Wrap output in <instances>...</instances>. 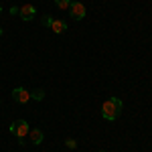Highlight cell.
<instances>
[{
	"instance_id": "6da1fadb",
	"label": "cell",
	"mask_w": 152,
	"mask_h": 152,
	"mask_svg": "<svg viewBox=\"0 0 152 152\" xmlns=\"http://www.w3.org/2000/svg\"><path fill=\"white\" fill-rule=\"evenodd\" d=\"M120 114H122V102L118 97H110L107 102H104V105H102V116L105 120L114 122L116 118H120Z\"/></svg>"
},
{
	"instance_id": "7a4b0ae2",
	"label": "cell",
	"mask_w": 152,
	"mask_h": 152,
	"mask_svg": "<svg viewBox=\"0 0 152 152\" xmlns=\"http://www.w3.org/2000/svg\"><path fill=\"white\" fill-rule=\"evenodd\" d=\"M10 132L18 138V142L20 144H24V138L28 136V132H31V128H28V122L26 120H16V122H12V126H10Z\"/></svg>"
},
{
	"instance_id": "3957f363",
	"label": "cell",
	"mask_w": 152,
	"mask_h": 152,
	"mask_svg": "<svg viewBox=\"0 0 152 152\" xmlns=\"http://www.w3.org/2000/svg\"><path fill=\"white\" fill-rule=\"evenodd\" d=\"M12 97H14V102H18V104H26V102L31 99V91H26L24 87H14V89H12Z\"/></svg>"
},
{
	"instance_id": "277c9868",
	"label": "cell",
	"mask_w": 152,
	"mask_h": 152,
	"mask_svg": "<svg viewBox=\"0 0 152 152\" xmlns=\"http://www.w3.org/2000/svg\"><path fill=\"white\" fill-rule=\"evenodd\" d=\"M69 12H71V16H73L75 20H81L83 16H85V6H83L81 2H71Z\"/></svg>"
},
{
	"instance_id": "5b68a950",
	"label": "cell",
	"mask_w": 152,
	"mask_h": 152,
	"mask_svg": "<svg viewBox=\"0 0 152 152\" xmlns=\"http://www.w3.org/2000/svg\"><path fill=\"white\" fill-rule=\"evenodd\" d=\"M18 14H20V18L23 20H33L37 14V8L33 6V4H24V6H20L18 8Z\"/></svg>"
},
{
	"instance_id": "8992f818",
	"label": "cell",
	"mask_w": 152,
	"mask_h": 152,
	"mask_svg": "<svg viewBox=\"0 0 152 152\" xmlns=\"http://www.w3.org/2000/svg\"><path fill=\"white\" fill-rule=\"evenodd\" d=\"M28 138H31L33 144L39 146V144L43 142V138H45V134H43V130H31V132H28Z\"/></svg>"
},
{
	"instance_id": "52a82bcc",
	"label": "cell",
	"mask_w": 152,
	"mask_h": 152,
	"mask_svg": "<svg viewBox=\"0 0 152 152\" xmlns=\"http://www.w3.org/2000/svg\"><path fill=\"white\" fill-rule=\"evenodd\" d=\"M51 28H53V33H57V35H63V33L67 31V24H65V20H61V18H57V20H53V24H51Z\"/></svg>"
},
{
	"instance_id": "ba28073f",
	"label": "cell",
	"mask_w": 152,
	"mask_h": 152,
	"mask_svg": "<svg viewBox=\"0 0 152 152\" xmlns=\"http://www.w3.org/2000/svg\"><path fill=\"white\" fill-rule=\"evenodd\" d=\"M55 4H57V8L65 10V8H69V6H71V0H55Z\"/></svg>"
},
{
	"instance_id": "9c48e42d",
	"label": "cell",
	"mask_w": 152,
	"mask_h": 152,
	"mask_svg": "<svg viewBox=\"0 0 152 152\" xmlns=\"http://www.w3.org/2000/svg\"><path fill=\"white\" fill-rule=\"evenodd\" d=\"M31 97H33V99H39V102H41V99L45 97V91H43V89H35V91L31 94Z\"/></svg>"
},
{
	"instance_id": "30bf717a",
	"label": "cell",
	"mask_w": 152,
	"mask_h": 152,
	"mask_svg": "<svg viewBox=\"0 0 152 152\" xmlns=\"http://www.w3.org/2000/svg\"><path fill=\"white\" fill-rule=\"evenodd\" d=\"M65 146H67V148H75V146H77V142L73 140V138H67V140H65Z\"/></svg>"
},
{
	"instance_id": "8fae6325",
	"label": "cell",
	"mask_w": 152,
	"mask_h": 152,
	"mask_svg": "<svg viewBox=\"0 0 152 152\" xmlns=\"http://www.w3.org/2000/svg\"><path fill=\"white\" fill-rule=\"evenodd\" d=\"M43 24H45V26H51V24H53V18H51V16H43Z\"/></svg>"
},
{
	"instance_id": "7c38bea8",
	"label": "cell",
	"mask_w": 152,
	"mask_h": 152,
	"mask_svg": "<svg viewBox=\"0 0 152 152\" xmlns=\"http://www.w3.org/2000/svg\"><path fill=\"white\" fill-rule=\"evenodd\" d=\"M0 12H2V4H0Z\"/></svg>"
},
{
	"instance_id": "4fadbf2b",
	"label": "cell",
	"mask_w": 152,
	"mask_h": 152,
	"mask_svg": "<svg viewBox=\"0 0 152 152\" xmlns=\"http://www.w3.org/2000/svg\"><path fill=\"white\" fill-rule=\"evenodd\" d=\"M0 35H2V28H0Z\"/></svg>"
},
{
	"instance_id": "5bb4252c",
	"label": "cell",
	"mask_w": 152,
	"mask_h": 152,
	"mask_svg": "<svg viewBox=\"0 0 152 152\" xmlns=\"http://www.w3.org/2000/svg\"><path fill=\"white\" fill-rule=\"evenodd\" d=\"M102 152H105V150H102Z\"/></svg>"
}]
</instances>
